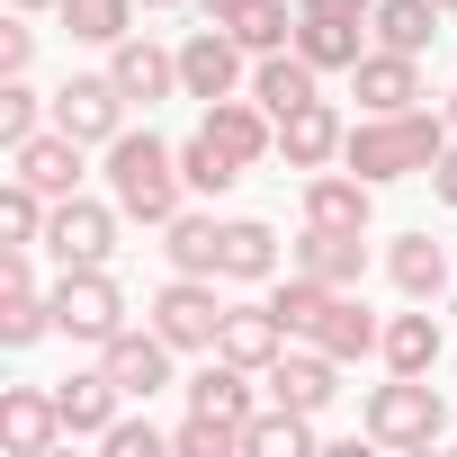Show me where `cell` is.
<instances>
[{
	"label": "cell",
	"mask_w": 457,
	"mask_h": 457,
	"mask_svg": "<svg viewBox=\"0 0 457 457\" xmlns=\"http://www.w3.org/2000/svg\"><path fill=\"white\" fill-rule=\"evenodd\" d=\"M448 117H430V108H395V117H359L350 126V144H341V162L368 179V188H386V179H412V170H430L439 153H448Z\"/></svg>",
	"instance_id": "obj_1"
},
{
	"label": "cell",
	"mask_w": 457,
	"mask_h": 457,
	"mask_svg": "<svg viewBox=\"0 0 457 457\" xmlns=\"http://www.w3.org/2000/svg\"><path fill=\"white\" fill-rule=\"evenodd\" d=\"M108 197L135 215V224H170L179 197H188V170L162 135H117L108 144Z\"/></svg>",
	"instance_id": "obj_2"
},
{
	"label": "cell",
	"mask_w": 457,
	"mask_h": 457,
	"mask_svg": "<svg viewBox=\"0 0 457 457\" xmlns=\"http://www.w3.org/2000/svg\"><path fill=\"white\" fill-rule=\"evenodd\" d=\"M439 430H448V403H439L430 377H395V386L368 395V439L377 448H430Z\"/></svg>",
	"instance_id": "obj_3"
},
{
	"label": "cell",
	"mask_w": 457,
	"mask_h": 457,
	"mask_svg": "<svg viewBox=\"0 0 457 457\" xmlns=\"http://www.w3.org/2000/svg\"><path fill=\"white\" fill-rule=\"evenodd\" d=\"M54 332H63V341H90V350L117 341V332H126V287H117L108 270H63V278H54Z\"/></svg>",
	"instance_id": "obj_4"
},
{
	"label": "cell",
	"mask_w": 457,
	"mask_h": 457,
	"mask_svg": "<svg viewBox=\"0 0 457 457\" xmlns=\"http://www.w3.org/2000/svg\"><path fill=\"white\" fill-rule=\"evenodd\" d=\"M117 215L126 206H99V197H54V224H46V252L63 261V270H108V252H117Z\"/></svg>",
	"instance_id": "obj_5"
},
{
	"label": "cell",
	"mask_w": 457,
	"mask_h": 457,
	"mask_svg": "<svg viewBox=\"0 0 457 457\" xmlns=\"http://www.w3.org/2000/svg\"><path fill=\"white\" fill-rule=\"evenodd\" d=\"M153 332H162L170 350H215V332H224L215 278H188V270H170V287L153 296Z\"/></svg>",
	"instance_id": "obj_6"
},
{
	"label": "cell",
	"mask_w": 457,
	"mask_h": 457,
	"mask_svg": "<svg viewBox=\"0 0 457 457\" xmlns=\"http://www.w3.org/2000/svg\"><path fill=\"white\" fill-rule=\"evenodd\" d=\"M54 126L81 135V144H117V135H126V90H117L108 72H72V81L54 90Z\"/></svg>",
	"instance_id": "obj_7"
},
{
	"label": "cell",
	"mask_w": 457,
	"mask_h": 457,
	"mask_svg": "<svg viewBox=\"0 0 457 457\" xmlns=\"http://www.w3.org/2000/svg\"><path fill=\"white\" fill-rule=\"evenodd\" d=\"M72 430H63V403H54V386H10L0 395V448L10 457H54Z\"/></svg>",
	"instance_id": "obj_8"
},
{
	"label": "cell",
	"mask_w": 457,
	"mask_h": 457,
	"mask_svg": "<svg viewBox=\"0 0 457 457\" xmlns=\"http://www.w3.org/2000/svg\"><path fill=\"white\" fill-rule=\"evenodd\" d=\"M179 90H188V99H234V90H243V46H234L224 19L179 46Z\"/></svg>",
	"instance_id": "obj_9"
},
{
	"label": "cell",
	"mask_w": 457,
	"mask_h": 457,
	"mask_svg": "<svg viewBox=\"0 0 457 457\" xmlns=\"http://www.w3.org/2000/svg\"><path fill=\"white\" fill-rule=\"evenodd\" d=\"M350 81H359V108H368V117H395V108H412V99H421V54L368 46V54L350 63Z\"/></svg>",
	"instance_id": "obj_10"
},
{
	"label": "cell",
	"mask_w": 457,
	"mask_h": 457,
	"mask_svg": "<svg viewBox=\"0 0 457 457\" xmlns=\"http://www.w3.org/2000/svg\"><path fill=\"white\" fill-rule=\"evenodd\" d=\"M341 144H350V126L332 117V99H305V108L278 117V153H287V170H323V162H341Z\"/></svg>",
	"instance_id": "obj_11"
},
{
	"label": "cell",
	"mask_w": 457,
	"mask_h": 457,
	"mask_svg": "<svg viewBox=\"0 0 457 457\" xmlns=\"http://www.w3.org/2000/svg\"><path fill=\"white\" fill-rule=\"evenodd\" d=\"M10 162H19V179L46 188V197H72V188H81V135H63V126H37L28 144H10Z\"/></svg>",
	"instance_id": "obj_12"
},
{
	"label": "cell",
	"mask_w": 457,
	"mask_h": 457,
	"mask_svg": "<svg viewBox=\"0 0 457 457\" xmlns=\"http://www.w3.org/2000/svg\"><path fill=\"white\" fill-rule=\"evenodd\" d=\"M287 341H296V332H287L278 305H224V332H215V350H224V359H243V368H278Z\"/></svg>",
	"instance_id": "obj_13"
},
{
	"label": "cell",
	"mask_w": 457,
	"mask_h": 457,
	"mask_svg": "<svg viewBox=\"0 0 457 457\" xmlns=\"http://www.w3.org/2000/svg\"><path fill=\"white\" fill-rule=\"evenodd\" d=\"M99 368H108V377H117L126 395H162V386H170V341H162V332H135V323H126L117 341H99Z\"/></svg>",
	"instance_id": "obj_14"
},
{
	"label": "cell",
	"mask_w": 457,
	"mask_h": 457,
	"mask_svg": "<svg viewBox=\"0 0 457 457\" xmlns=\"http://www.w3.org/2000/svg\"><path fill=\"white\" fill-rule=\"evenodd\" d=\"M332 395H341V359H332V350H278V368H270V403L323 412Z\"/></svg>",
	"instance_id": "obj_15"
},
{
	"label": "cell",
	"mask_w": 457,
	"mask_h": 457,
	"mask_svg": "<svg viewBox=\"0 0 457 457\" xmlns=\"http://www.w3.org/2000/svg\"><path fill=\"white\" fill-rule=\"evenodd\" d=\"M46 332H54V296H37L28 252H10V270H0V341L28 350V341H46Z\"/></svg>",
	"instance_id": "obj_16"
},
{
	"label": "cell",
	"mask_w": 457,
	"mask_h": 457,
	"mask_svg": "<svg viewBox=\"0 0 457 457\" xmlns=\"http://www.w3.org/2000/svg\"><path fill=\"white\" fill-rule=\"evenodd\" d=\"M108 81L153 108V99L179 90V54H162V46H144V37H117V46H108Z\"/></svg>",
	"instance_id": "obj_17"
},
{
	"label": "cell",
	"mask_w": 457,
	"mask_h": 457,
	"mask_svg": "<svg viewBox=\"0 0 457 457\" xmlns=\"http://www.w3.org/2000/svg\"><path fill=\"white\" fill-rule=\"evenodd\" d=\"M296 270H305V278H323V287H359V270H368V234H341V224H305Z\"/></svg>",
	"instance_id": "obj_18"
},
{
	"label": "cell",
	"mask_w": 457,
	"mask_h": 457,
	"mask_svg": "<svg viewBox=\"0 0 457 457\" xmlns=\"http://www.w3.org/2000/svg\"><path fill=\"white\" fill-rule=\"evenodd\" d=\"M305 341H314V350H332V359H368V350L386 341V323H377L350 287H332V305L314 314V332H305Z\"/></svg>",
	"instance_id": "obj_19"
},
{
	"label": "cell",
	"mask_w": 457,
	"mask_h": 457,
	"mask_svg": "<svg viewBox=\"0 0 457 457\" xmlns=\"http://www.w3.org/2000/svg\"><path fill=\"white\" fill-rule=\"evenodd\" d=\"M54 403H63V430H72V439H108V421H117L126 386H117L108 368H90V377H63V386H54Z\"/></svg>",
	"instance_id": "obj_20"
},
{
	"label": "cell",
	"mask_w": 457,
	"mask_h": 457,
	"mask_svg": "<svg viewBox=\"0 0 457 457\" xmlns=\"http://www.w3.org/2000/svg\"><path fill=\"white\" fill-rule=\"evenodd\" d=\"M188 412H215V421H252V368L215 350V359L188 377Z\"/></svg>",
	"instance_id": "obj_21"
},
{
	"label": "cell",
	"mask_w": 457,
	"mask_h": 457,
	"mask_svg": "<svg viewBox=\"0 0 457 457\" xmlns=\"http://www.w3.org/2000/svg\"><path fill=\"white\" fill-rule=\"evenodd\" d=\"M305 224L368 234V179H359V170H314V179H305Z\"/></svg>",
	"instance_id": "obj_22"
},
{
	"label": "cell",
	"mask_w": 457,
	"mask_h": 457,
	"mask_svg": "<svg viewBox=\"0 0 457 457\" xmlns=\"http://www.w3.org/2000/svg\"><path fill=\"white\" fill-rule=\"evenodd\" d=\"M386 278L412 296V305H430V296H448V243H430V234H403L395 252H386Z\"/></svg>",
	"instance_id": "obj_23"
},
{
	"label": "cell",
	"mask_w": 457,
	"mask_h": 457,
	"mask_svg": "<svg viewBox=\"0 0 457 457\" xmlns=\"http://www.w3.org/2000/svg\"><path fill=\"white\" fill-rule=\"evenodd\" d=\"M162 252H170V270H188V278H224V224H215V215H170V224H162Z\"/></svg>",
	"instance_id": "obj_24"
},
{
	"label": "cell",
	"mask_w": 457,
	"mask_h": 457,
	"mask_svg": "<svg viewBox=\"0 0 457 457\" xmlns=\"http://www.w3.org/2000/svg\"><path fill=\"white\" fill-rule=\"evenodd\" d=\"M243 457H314V412L296 403H270L243 421Z\"/></svg>",
	"instance_id": "obj_25"
},
{
	"label": "cell",
	"mask_w": 457,
	"mask_h": 457,
	"mask_svg": "<svg viewBox=\"0 0 457 457\" xmlns=\"http://www.w3.org/2000/svg\"><path fill=\"white\" fill-rule=\"evenodd\" d=\"M377 350H386V368H395V377H430V368H439V314H421V305H412V314H395Z\"/></svg>",
	"instance_id": "obj_26"
},
{
	"label": "cell",
	"mask_w": 457,
	"mask_h": 457,
	"mask_svg": "<svg viewBox=\"0 0 457 457\" xmlns=\"http://www.w3.org/2000/svg\"><path fill=\"white\" fill-rule=\"evenodd\" d=\"M224 278H278V234H270V224L261 215H234V224H224Z\"/></svg>",
	"instance_id": "obj_27"
},
{
	"label": "cell",
	"mask_w": 457,
	"mask_h": 457,
	"mask_svg": "<svg viewBox=\"0 0 457 457\" xmlns=\"http://www.w3.org/2000/svg\"><path fill=\"white\" fill-rule=\"evenodd\" d=\"M296 54H305L314 72H350L368 46H359V19H305V10H296Z\"/></svg>",
	"instance_id": "obj_28"
},
{
	"label": "cell",
	"mask_w": 457,
	"mask_h": 457,
	"mask_svg": "<svg viewBox=\"0 0 457 457\" xmlns=\"http://www.w3.org/2000/svg\"><path fill=\"white\" fill-rule=\"evenodd\" d=\"M252 99H261L270 117H287V108H305V99H323V90H314V63H305V54H261Z\"/></svg>",
	"instance_id": "obj_29"
},
{
	"label": "cell",
	"mask_w": 457,
	"mask_h": 457,
	"mask_svg": "<svg viewBox=\"0 0 457 457\" xmlns=\"http://www.w3.org/2000/svg\"><path fill=\"white\" fill-rule=\"evenodd\" d=\"M224 28H234V46H243V54H287V46H296L287 0H243V10H224Z\"/></svg>",
	"instance_id": "obj_30"
},
{
	"label": "cell",
	"mask_w": 457,
	"mask_h": 457,
	"mask_svg": "<svg viewBox=\"0 0 457 457\" xmlns=\"http://www.w3.org/2000/svg\"><path fill=\"white\" fill-rule=\"evenodd\" d=\"M377 46H395V54H430V37H439V0H377Z\"/></svg>",
	"instance_id": "obj_31"
},
{
	"label": "cell",
	"mask_w": 457,
	"mask_h": 457,
	"mask_svg": "<svg viewBox=\"0 0 457 457\" xmlns=\"http://www.w3.org/2000/svg\"><path fill=\"white\" fill-rule=\"evenodd\" d=\"M179 170H188V188H197V197H224V188H234V179H243V162H234V153H224V144H215L206 126H197V135L179 144Z\"/></svg>",
	"instance_id": "obj_32"
},
{
	"label": "cell",
	"mask_w": 457,
	"mask_h": 457,
	"mask_svg": "<svg viewBox=\"0 0 457 457\" xmlns=\"http://www.w3.org/2000/svg\"><path fill=\"white\" fill-rule=\"evenodd\" d=\"M63 28L81 46H117V37H135V0H63Z\"/></svg>",
	"instance_id": "obj_33"
},
{
	"label": "cell",
	"mask_w": 457,
	"mask_h": 457,
	"mask_svg": "<svg viewBox=\"0 0 457 457\" xmlns=\"http://www.w3.org/2000/svg\"><path fill=\"white\" fill-rule=\"evenodd\" d=\"M170 448H179V457H234V448H243V421H215V412H188Z\"/></svg>",
	"instance_id": "obj_34"
},
{
	"label": "cell",
	"mask_w": 457,
	"mask_h": 457,
	"mask_svg": "<svg viewBox=\"0 0 457 457\" xmlns=\"http://www.w3.org/2000/svg\"><path fill=\"white\" fill-rule=\"evenodd\" d=\"M270 305H278V314H287V332H296V341H305V332H314V314H323V305H332V287H323V278H305V270H296V278H287V287H278V296H270Z\"/></svg>",
	"instance_id": "obj_35"
},
{
	"label": "cell",
	"mask_w": 457,
	"mask_h": 457,
	"mask_svg": "<svg viewBox=\"0 0 457 457\" xmlns=\"http://www.w3.org/2000/svg\"><path fill=\"white\" fill-rule=\"evenodd\" d=\"M37 108H46V99H37L19 72L0 81V144H28V135H37Z\"/></svg>",
	"instance_id": "obj_36"
},
{
	"label": "cell",
	"mask_w": 457,
	"mask_h": 457,
	"mask_svg": "<svg viewBox=\"0 0 457 457\" xmlns=\"http://www.w3.org/2000/svg\"><path fill=\"white\" fill-rule=\"evenodd\" d=\"M99 448H108V457H162V430H153V421H108Z\"/></svg>",
	"instance_id": "obj_37"
},
{
	"label": "cell",
	"mask_w": 457,
	"mask_h": 457,
	"mask_svg": "<svg viewBox=\"0 0 457 457\" xmlns=\"http://www.w3.org/2000/svg\"><path fill=\"white\" fill-rule=\"evenodd\" d=\"M28 54H37V37H28V28H0V81L28 72Z\"/></svg>",
	"instance_id": "obj_38"
},
{
	"label": "cell",
	"mask_w": 457,
	"mask_h": 457,
	"mask_svg": "<svg viewBox=\"0 0 457 457\" xmlns=\"http://www.w3.org/2000/svg\"><path fill=\"white\" fill-rule=\"evenodd\" d=\"M305 19H377V0H296Z\"/></svg>",
	"instance_id": "obj_39"
},
{
	"label": "cell",
	"mask_w": 457,
	"mask_h": 457,
	"mask_svg": "<svg viewBox=\"0 0 457 457\" xmlns=\"http://www.w3.org/2000/svg\"><path fill=\"white\" fill-rule=\"evenodd\" d=\"M430 197H439V206H457V144L430 162Z\"/></svg>",
	"instance_id": "obj_40"
},
{
	"label": "cell",
	"mask_w": 457,
	"mask_h": 457,
	"mask_svg": "<svg viewBox=\"0 0 457 457\" xmlns=\"http://www.w3.org/2000/svg\"><path fill=\"white\" fill-rule=\"evenodd\" d=\"M197 10H206V19H224V10H243V0H197Z\"/></svg>",
	"instance_id": "obj_41"
},
{
	"label": "cell",
	"mask_w": 457,
	"mask_h": 457,
	"mask_svg": "<svg viewBox=\"0 0 457 457\" xmlns=\"http://www.w3.org/2000/svg\"><path fill=\"white\" fill-rule=\"evenodd\" d=\"M10 10H63V0H10Z\"/></svg>",
	"instance_id": "obj_42"
},
{
	"label": "cell",
	"mask_w": 457,
	"mask_h": 457,
	"mask_svg": "<svg viewBox=\"0 0 457 457\" xmlns=\"http://www.w3.org/2000/svg\"><path fill=\"white\" fill-rule=\"evenodd\" d=\"M448 126H457V99H448Z\"/></svg>",
	"instance_id": "obj_43"
},
{
	"label": "cell",
	"mask_w": 457,
	"mask_h": 457,
	"mask_svg": "<svg viewBox=\"0 0 457 457\" xmlns=\"http://www.w3.org/2000/svg\"><path fill=\"white\" fill-rule=\"evenodd\" d=\"M439 10H457V0H439Z\"/></svg>",
	"instance_id": "obj_44"
}]
</instances>
